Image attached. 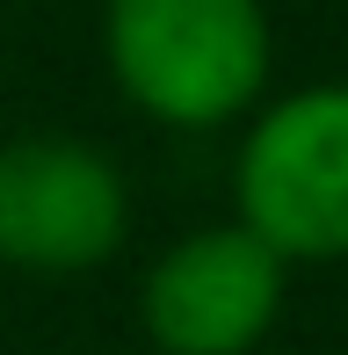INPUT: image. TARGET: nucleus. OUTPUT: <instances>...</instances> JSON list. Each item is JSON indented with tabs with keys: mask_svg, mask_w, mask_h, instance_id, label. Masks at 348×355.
I'll return each mask as SVG.
<instances>
[{
	"mask_svg": "<svg viewBox=\"0 0 348 355\" xmlns=\"http://www.w3.org/2000/svg\"><path fill=\"white\" fill-rule=\"evenodd\" d=\"M102 66L160 131H225L268 94L276 29L261 0H102Z\"/></svg>",
	"mask_w": 348,
	"mask_h": 355,
	"instance_id": "obj_1",
	"label": "nucleus"
},
{
	"mask_svg": "<svg viewBox=\"0 0 348 355\" xmlns=\"http://www.w3.org/2000/svg\"><path fill=\"white\" fill-rule=\"evenodd\" d=\"M232 225H247L283 268L348 261V80L254 102L232 153Z\"/></svg>",
	"mask_w": 348,
	"mask_h": 355,
	"instance_id": "obj_2",
	"label": "nucleus"
},
{
	"mask_svg": "<svg viewBox=\"0 0 348 355\" xmlns=\"http://www.w3.org/2000/svg\"><path fill=\"white\" fill-rule=\"evenodd\" d=\"M131 232V182L94 138L29 131L0 145V268L87 276Z\"/></svg>",
	"mask_w": 348,
	"mask_h": 355,
	"instance_id": "obj_3",
	"label": "nucleus"
},
{
	"mask_svg": "<svg viewBox=\"0 0 348 355\" xmlns=\"http://www.w3.org/2000/svg\"><path fill=\"white\" fill-rule=\"evenodd\" d=\"M290 268L247 225H196L153 254L138 283V327L160 355H254L283 319Z\"/></svg>",
	"mask_w": 348,
	"mask_h": 355,
	"instance_id": "obj_4",
	"label": "nucleus"
}]
</instances>
